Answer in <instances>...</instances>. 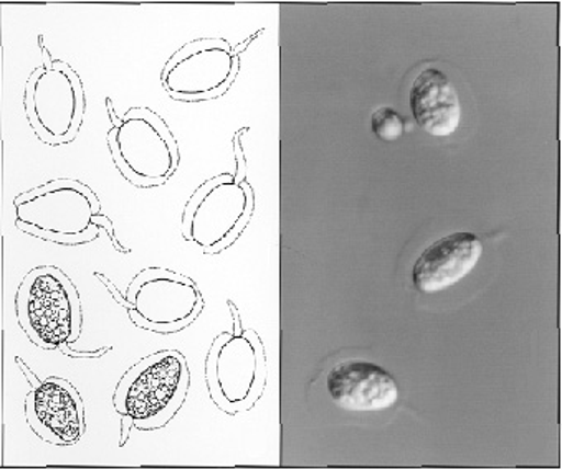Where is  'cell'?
<instances>
[{
    "label": "cell",
    "mask_w": 562,
    "mask_h": 470,
    "mask_svg": "<svg viewBox=\"0 0 562 470\" xmlns=\"http://www.w3.org/2000/svg\"><path fill=\"white\" fill-rule=\"evenodd\" d=\"M14 207L15 225L32 237L52 243L81 244L98 238L100 227H104L117 251H127L117 244L111 221L101 217L97 195L80 182H48L19 195Z\"/></svg>",
    "instance_id": "6da1fadb"
},
{
    "label": "cell",
    "mask_w": 562,
    "mask_h": 470,
    "mask_svg": "<svg viewBox=\"0 0 562 470\" xmlns=\"http://www.w3.org/2000/svg\"><path fill=\"white\" fill-rule=\"evenodd\" d=\"M189 381L188 362L179 352H158L121 378L114 391V408L123 416L133 417L137 429H159L184 403Z\"/></svg>",
    "instance_id": "7a4b0ae2"
},
{
    "label": "cell",
    "mask_w": 562,
    "mask_h": 470,
    "mask_svg": "<svg viewBox=\"0 0 562 470\" xmlns=\"http://www.w3.org/2000/svg\"><path fill=\"white\" fill-rule=\"evenodd\" d=\"M108 146L117 171L137 187L166 184L179 165V147L165 121L146 110L133 107L114 116Z\"/></svg>",
    "instance_id": "3957f363"
},
{
    "label": "cell",
    "mask_w": 562,
    "mask_h": 470,
    "mask_svg": "<svg viewBox=\"0 0 562 470\" xmlns=\"http://www.w3.org/2000/svg\"><path fill=\"white\" fill-rule=\"evenodd\" d=\"M19 324L42 348L74 344L81 332V303L74 283L54 266L31 271L19 287Z\"/></svg>",
    "instance_id": "277c9868"
},
{
    "label": "cell",
    "mask_w": 562,
    "mask_h": 470,
    "mask_svg": "<svg viewBox=\"0 0 562 470\" xmlns=\"http://www.w3.org/2000/svg\"><path fill=\"white\" fill-rule=\"evenodd\" d=\"M254 207V191L241 175H217L202 184L186 205L182 234L204 253H221L240 237Z\"/></svg>",
    "instance_id": "5b68a950"
},
{
    "label": "cell",
    "mask_w": 562,
    "mask_h": 470,
    "mask_svg": "<svg viewBox=\"0 0 562 470\" xmlns=\"http://www.w3.org/2000/svg\"><path fill=\"white\" fill-rule=\"evenodd\" d=\"M267 380L263 345L254 331L218 335L205 360L209 393L221 410L235 414L250 410Z\"/></svg>",
    "instance_id": "8992f818"
},
{
    "label": "cell",
    "mask_w": 562,
    "mask_h": 470,
    "mask_svg": "<svg viewBox=\"0 0 562 470\" xmlns=\"http://www.w3.org/2000/svg\"><path fill=\"white\" fill-rule=\"evenodd\" d=\"M37 68L25 84V111L38 137L50 146L71 142L83 123L85 91L78 74L64 61Z\"/></svg>",
    "instance_id": "52a82bcc"
},
{
    "label": "cell",
    "mask_w": 562,
    "mask_h": 470,
    "mask_svg": "<svg viewBox=\"0 0 562 470\" xmlns=\"http://www.w3.org/2000/svg\"><path fill=\"white\" fill-rule=\"evenodd\" d=\"M126 300L131 321L159 334L188 328L204 307L194 280L162 267L140 271L127 287Z\"/></svg>",
    "instance_id": "ba28073f"
},
{
    "label": "cell",
    "mask_w": 562,
    "mask_h": 470,
    "mask_svg": "<svg viewBox=\"0 0 562 470\" xmlns=\"http://www.w3.org/2000/svg\"><path fill=\"white\" fill-rule=\"evenodd\" d=\"M238 57L224 38H199L172 55L161 81L169 96L184 103L214 100L234 83Z\"/></svg>",
    "instance_id": "9c48e42d"
},
{
    "label": "cell",
    "mask_w": 562,
    "mask_h": 470,
    "mask_svg": "<svg viewBox=\"0 0 562 470\" xmlns=\"http://www.w3.org/2000/svg\"><path fill=\"white\" fill-rule=\"evenodd\" d=\"M25 414L32 429L57 446H68L85 433V408L68 381L48 378L27 394Z\"/></svg>",
    "instance_id": "30bf717a"
},
{
    "label": "cell",
    "mask_w": 562,
    "mask_h": 470,
    "mask_svg": "<svg viewBox=\"0 0 562 470\" xmlns=\"http://www.w3.org/2000/svg\"><path fill=\"white\" fill-rule=\"evenodd\" d=\"M483 254L480 238L467 231L447 234L430 244L415 261L412 280L420 293L449 289L472 273Z\"/></svg>",
    "instance_id": "8fae6325"
},
{
    "label": "cell",
    "mask_w": 562,
    "mask_h": 470,
    "mask_svg": "<svg viewBox=\"0 0 562 470\" xmlns=\"http://www.w3.org/2000/svg\"><path fill=\"white\" fill-rule=\"evenodd\" d=\"M328 391L339 408L356 413L385 411L398 400L394 378L369 362L349 360L336 365L328 375Z\"/></svg>",
    "instance_id": "7c38bea8"
},
{
    "label": "cell",
    "mask_w": 562,
    "mask_h": 470,
    "mask_svg": "<svg viewBox=\"0 0 562 470\" xmlns=\"http://www.w3.org/2000/svg\"><path fill=\"white\" fill-rule=\"evenodd\" d=\"M411 110L418 126L434 137L452 136L462 119L456 84L437 68H427L415 78Z\"/></svg>",
    "instance_id": "4fadbf2b"
},
{
    "label": "cell",
    "mask_w": 562,
    "mask_h": 470,
    "mask_svg": "<svg viewBox=\"0 0 562 470\" xmlns=\"http://www.w3.org/2000/svg\"><path fill=\"white\" fill-rule=\"evenodd\" d=\"M372 130L384 142H395L404 134V119L392 107H379L372 114Z\"/></svg>",
    "instance_id": "5bb4252c"
},
{
    "label": "cell",
    "mask_w": 562,
    "mask_h": 470,
    "mask_svg": "<svg viewBox=\"0 0 562 470\" xmlns=\"http://www.w3.org/2000/svg\"><path fill=\"white\" fill-rule=\"evenodd\" d=\"M68 345H70V344L60 345V351L64 352L65 355H68V357H74V358L101 357V355H104V354H106V352L111 351V347H104V348H101V351H97V352H77V351H71V348L68 347Z\"/></svg>",
    "instance_id": "9a60e30c"
},
{
    "label": "cell",
    "mask_w": 562,
    "mask_h": 470,
    "mask_svg": "<svg viewBox=\"0 0 562 470\" xmlns=\"http://www.w3.org/2000/svg\"><path fill=\"white\" fill-rule=\"evenodd\" d=\"M134 426L133 417L126 416L124 414L123 416V424H121V440L120 446L123 447V444L126 443L127 436H130L131 427Z\"/></svg>",
    "instance_id": "2e32d148"
},
{
    "label": "cell",
    "mask_w": 562,
    "mask_h": 470,
    "mask_svg": "<svg viewBox=\"0 0 562 470\" xmlns=\"http://www.w3.org/2000/svg\"><path fill=\"white\" fill-rule=\"evenodd\" d=\"M15 362H18L19 367H21L22 371H24L25 377L29 378V381H31V383L34 385V387H37V385L41 383V381L37 380V377H35V375L32 374V371H29V368L25 367L24 362H22L21 358H15Z\"/></svg>",
    "instance_id": "e0dca14e"
}]
</instances>
